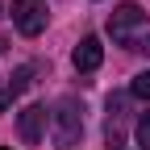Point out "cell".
Wrapping results in <instances>:
<instances>
[{"label":"cell","instance_id":"6da1fadb","mask_svg":"<svg viewBox=\"0 0 150 150\" xmlns=\"http://www.w3.org/2000/svg\"><path fill=\"white\" fill-rule=\"evenodd\" d=\"M108 33L112 42L125 46V50H138V54H150V21L138 4H121L117 13L108 17Z\"/></svg>","mask_w":150,"mask_h":150},{"label":"cell","instance_id":"7a4b0ae2","mask_svg":"<svg viewBox=\"0 0 150 150\" xmlns=\"http://www.w3.org/2000/svg\"><path fill=\"white\" fill-rule=\"evenodd\" d=\"M50 125H54V146H59V150H71L75 142H79V134H83L79 104H75L71 96H63V100H59V108L50 112Z\"/></svg>","mask_w":150,"mask_h":150},{"label":"cell","instance_id":"3957f363","mask_svg":"<svg viewBox=\"0 0 150 150\" xmlns=\"http://www.w3.org/2000/svg\"><path fill=\"white\" fill-rule=\"evenodd\" d=\"M8 13H13V25L21 29L25 38H38L46 29V4H42V0H13Z\"/></svg>","mask_w":150,"mask_h":150},{"label":"cell","instance_id":"277c9868","mask_svg":"<svg viewBox=\"0 0 150 150\" xmlns=\"http://www.w3.org/2000/svg\"><path fill=\"white\" fill-rule=\"evenodd\" d=\"M42 129H46V108H42V104L21 108V117H17V134H21V142H25V146H38V142H42Z\"/></svg>","mask_w":150,"mask_h":150},{"label":"cell","instance_id":"5b68a950","mask_svg":"<svg viewBox=\"0 0 150 150\" xmlns=\"http://www.w3.org/2000/svg\"><path fill=\"white\" fill-rule=\"evenodd\" d=\"M75 71H96L104 63V46H100V38H83L79 46H75Z\"/></svg>","mask_w":150,"mask_h":150},{"label":"cell","instance_id":"8992f818","mask_svg":"<svg viewBox=\"0 0 150 150\" xmlns=\"http://www.w3.org/2000/svg\"><path fill=\"white\" fill-rule=\"evenodd\" d=\"M134 138H138V150H150V104H146V112L138 117V129H134Z\"/></svg>","mask_w":150,"mask_h":150},{"label":"cell","instance_id":"52a82bcc","mask_svg":"<svg viewBox=\"0 0 150 150\" xmlns=\"http://www.w3.org/2000/svg\"><path fill=\"white\" fill-rule=\"evenodd\" d=\"M29 75H33V67H17V75L8 79V96H21V92L29 88Z\"/></svg>","mask_w":150,"mask_h":150},{"label":"cell","instance_id":"ba28073f","mask_svg":"<svg viewBox=\"0 0 150 150\" xmlns=\"http://www.w3.org/2000/svg\"><path fill=\"white\" fill-rule=\"evenodd\" d=\"M129 92H134V96H142V100H150V71H142L138 79H134V88H129Z\"/></svg>","mask_w":150,"mask_h":150},{"label":"cell","instance_id":"9c48e42d","mask_svg":"<svg viewBox=\"0 0 150 150\" xmlns=\"http://www.w3.org/2000/svg\"><path fill=\"white\" fill-rule=\"evenodd\" d=\"M0 150H8V146H0Z\"/></svg>","mask_w":150,"mask_h":150}]
</instances>
